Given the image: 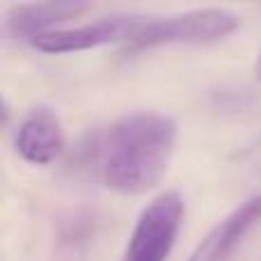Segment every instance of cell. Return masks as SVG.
Wrapping results in <instances>:
<instances>
[{
    "mask_svg": "<svg viewBox=\"0 0 261 261\" xmlns=\"http://www.w3.org/2000/svg\"><path fill=\"white\" fill-rule=\"evenodd\" d=\"M176 122L161 113L117 119L101 144V181L122 195H144L167 174L176 147Z\"/></svg>",
    "mask_w": 261,
    "mask_h": 261,
    "instance_id": "cell-1",
    "label": "cell"
},
{
    "mask_svg": "<svg viewBox=\"0 0 261 261\" xmlns=\"http://www.w3.org/2000/svg\"><path fill=\"white\" fill-rule=\"evenodd\" d=\"M239 25V14L225 7H204L167 18H149L144 30L126 46V53L170 44H211L229 37Z\"/></svg>",
    "mask_w": 261,
    "mask_h": 261,
    "instance_id": "cell-2",
    "label": "cell"
},
{
    "mask_svg": "<svg viewBox=\"0 0 261 261\" xmlns=\"http://www.w3.org/2000/svg\"><path fill=\"white\" fill-rule=\"evenodd\" d=\"M186 216V202L176 190L156 195L140 211L122 261H165L170 257Z\"/></svg>",
    "mask_w": 261,
    "mask_h": 261,
    "instance_id": "cell-3",
    "label": "cell"
},
{
    "mask_svg": "<svg viewBox=\"0 0 261 261\" xmlns=\"http://www.w3.org/2000/svg\"><path fill=\"white\" fill-rule=\"evenodd\" d=\"M149 23L147 16L138 14H113V16L96 18L85 25L76 28H60V30L46 32L30 41L37 50L48 55H64V53H81V50L99 48L106 44H130L144 25Z\"/></svg>",
    "mask_w": 261,
    "mask_h": 261,
    "instance_id": "cell-4",
    "label": "cell"
},
{
    "mask_svg": "<svg viewBox=\"0 0 261 261\" xmlns=\"http://www.w3.org/2000/svg\"><path fill=\"white\" fill-rule=\"evenodd\" d=\"M261 222V195L245 199L241 206L229 211L220 222L211 227L206 236L190 252L188 261H229L234 250L245 236Z\"/></svg>",
    "mask_w": 261,
    "mask_h": 261,
    "instance_id": "cell-5",
    "label": "cell"
},
{
    "mask_svg": "<svg viewBox=\"0 0 261 261\" xmlns=\"http://www.w3.org/2000/svg\"><path fill=\"white\" fill-rule=\"evenodd\" d=\"M16 153L30 165H48L64 147L60 117L50 108H32L14 133Z\"/></svg>",
    "mask_w": 261,
    "mask_h": 261,
    "instance_id": "cell-6",
    "label": "cell"
},
{
    "mask_svg": "<svg viewBox=\"0 0 261 261\" xmlns=\"http://www.w3.org/2000/svg\"><path fill=\"white\" fill-rule=\"evenodd\" d=\"M90 3H71V0H58V3H28L16 5L5 14V32L14 39H30L46 32L60 30V23H67L85 14Z\"/></svg>",
    "mask_w": 261,
    "mask_h": 261,
    "instance_id": "cell-7",
    "label": "cell"
},
{
    "mask_svg": "<svg viewBox=\"0 0 261 261\" xmlns=\"http://www.w3.org/2000/svg\"><path fill=\"white\" fill-rule=\"evenodd\" d=\"M254 76H257V81H261V50L257 55V62H254Z\"/></svg>",
    "mask_w": 261,
    "mask_h": 261,
    "instance_id": "cell-8",
    "label": "cell"
},
{
    "mask_svg": "<svg viewBox=\"0 0 261 261\" xmlns=\"http://www.w3.org/2000/svg\"><path fill=\"white\" fill-rule=\"evenodd\" d=\"M259 261H261V259H259Z\"/></svg>",
    "mask_w": 261,
    "mask_h": 261,
    "instance_id": "cell-9",
    "label": "cell"
}]
</instances>
